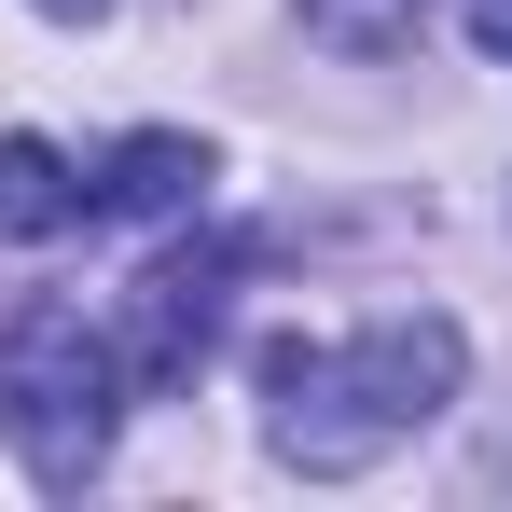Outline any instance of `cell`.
<instances>
[{"mask_svg":"<svg viewBox=\"0 0 512 512\" xmlns=\"http://www.w3.org/2000/svg\"><path fill=\"white\" fill-rule=\"evenodd\" d=\"M457 374H471L457 319H374V333H346V346H263V443L291 471L346 485V471L402 457L457 402Z\"/></svg>","mask_w":512,"mask_h":512,"instance_id":"1","label":"cell"},{"mask_svg":"<svg viewBox=\"0 0 512 512\" xmlns=\"http://www.w3.org/2000/svg\"><path fill=\"white\" fill-rule=\"evenodd\" d=\"M111 416H125V360L84 305H14L0 319V443L28 485H84L111 457Z\"/></svg>","mask_w":512,"mask_h":512,"instance_id":"2","label":"cell"},{"mask_svg":"<svg viewBox=\"0 0 512 512\" xmlns=\"http://www.w3.org/2000/svg\"><path fill=\"white\" fill-rule=\"evenodd\" d=\"M236 277H250V236H194V250H153V263H139L125 333H111V360H125V402H167V388H194V360H208V346H222V319H236Z\"/></svg>","mask_w":512,"mask_h":512,"instance_id":"3","label":"cell"},{"mask_svg":"<svg viewBox=\"0 0 512 512\" xmlns=\"http://www.w3.org/2000/svg\"><path fill=\"white\" fill-rule=\"evenodd\" d=\"M208 139H180V125H139V139H111V167L84 180V222H194L208 208Z\"/></svg>","mask_w":512,"mask_h":512,"instance_id":"4","label":"cell"},{"mask_svg":"<svg viewBox=\"0 0 512 512\" xmlns=\"http://www.w3.org/2000/svg\"><path fill=\"white\" fill-rule=\"evenodd\" d=\"M70 222H84V167H70L56 139H0V236L42 250V236H70Z\"/></svg>","mask_w":512,"mask_h":512,"instance_id":"5","label":"cell"},{"mask_svg":"<svg viewBox=\"0 0 512 512\" xmlns=\"http://www.w3.org/2000/svg\"><path fill=\"white\" fill-rule=\"evenodd\" d=\"M291 14H305L333 56H402V42L429 28V0H291Z\"/></svg>","mask_w":512,"mask_h":512,"instance_id":"6","label":"cell"},{"mask_svg":"<svg viewBox=\"0 0 512 512\" xmlns=\"http://www.w3.org/2000/svg\"><path fill=\"white\" fill-rule=\"evenodd\" d=\"M471 42H485V56L512 70V0H471Z\"/></svg>","mask_w":512,"mask_h":512,"instance_id":"7","label":"cell"},{"mask_svg":"<svg viewBox=\"0 0 512 512\" xmlns=\"http://www.w3.org/2000/svg\"><path fill=\"white\" fill-rule=\"evenodd\" d=\"M42 14H111V0H42Z\"/></svg>","mask_w":512,"mask_h":512,"instance_id":"8","label":"cell"}]
</instances>
